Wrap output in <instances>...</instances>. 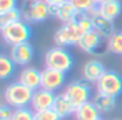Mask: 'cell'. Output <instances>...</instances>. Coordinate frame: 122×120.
<instances>
[{
  "label": "cell",
  "instance_id": "4316f807",
  "mask_svg": "<svg viewBox=\"0 0 122 120\" xmlns=\"http://www.w3.org/2000/svg\"><path fill=\"white\" fill-rule=\"evenodd\" d=\"M17 7V0H0V13H5Z\"/></svg>",
  "mask_w": 122,
  "mask_h": 120
},
{
  "label": "cell",
  "instance_id": "6da1fadb",
  "mask_svg": "<svg viewBox=\"0 0 122 120\" xmlns=\"http://www.w3.org/2000/svg\"><path fill=\"white\" fill-rule=\"evenodd\" d=\"M73 56L72 53L62 46H55L49 49L45 54V66L49 69H55L59 72L68 73L73 67Z\"/></svg>",
  "mask_w": 122,
  "mask_h": 120
},
{
  "label": "cell",
  "instance_id": "8992f818",
  "mask_svg": "<svg viewBox=\"0 0 122 120\" xmlns=\"http://www.w3.org/2000/svg\"><path fill=\"white\" fill-rule=\"evenodd\" d=\"M98 93L118 97L122 94V76L115 70H106L96 83Z\"/></svg>",
  "mask_w": 122,
  "mask_h": 120
},
{
  "label": "cell",
  "instance_id": "3957f363",
  "mask_svg": "<svg viewBox=\"0 0 122 120\" xmlns=\"http://www.w3.org/2000/svg\"><path fill=\"white\" fill-rule=\"evenodd\" d=\"M32 34H33V32H32L30 23H27L23 19L2 27V36H3L5 42L10 46L29 42Z\"/></svg>",
  "mask_w": 122,
  "mask_h": 120
},
{
  "label": "cell",
  "instance_id": "5bb4252c",
  "mask_svg": "<svg viewBox=\"0 0 122 120\" xmlns=\"http://www.w3.org/2000/svg\"><path fill=\"white\" fill-rule=\"evenodd\" d=\"M95 12L109 20H115L122 13V3L119 0H99Z\"/></svg>",
  "mask_w": 122,
  "mask_h": 120
},
{
  "label": "cell",
  "instance_id": "484cf974",
  "mask_svg": "<svg viewBox=\"0 0 122 120\" xmlns=\"http://www.w3.org/2000/svg\"><path fill=\"white\" fill-rule=\"evenodd\" d=\"M35 120H62V117L53 109H47V110L35 111Z\"/></svg>",
  "mask_w": 122,
  "mask_h": 120
},
{
  "label": "cell",
  "instance_id": "7402d4cb",
  "mask_svg": "<svg viewBox=\"0 0 122 120\" xmlns=\"http://www.w3.org/2000/svg\"><path fill=\"white\" fill-rule=\"evenodd\" d=\"M23 19V14H22V9H13V10H9V12H5V13H0V27L3 26H7L10 23H15V22H19Z\"/></svg>",
  "mask_w": 122,
  "mask_h": 120
},
{
  "label": "cell",
  "instance_id": "f546056e",
  "mask_svg": "<svg viewBox=\"0 0 122 120\" xmlns=\"http://www.w3.org/2000/svg\"><path fill=\"white\" fill-rule=\"evenodd\" d=\"M98 120H105V119H102V117H101V119H98Z\"/></svg>",
  "mask_w": 122,
  "mask_h": 120
},
{
  "label": "cell",
  "instance_id": "d6986e66",
  "mask_svg": "<svg viewBox=\"0 0 122 120\" xmlns=\"http://www.w3.org/2000/svg\"><path fill=\"white\" fill-rule=\"evenodd\" d=\"M93 103L99 109V111L103 114V113H109L111 110L115 109V106H116V97L108 96V94H102V93H96L95 97H93Z\"/></svg>",
  "mask_w": 122,
  "mask_h": 120
},
{
  "label": "cell",
  "instance_id": "83f0119b",
  "mask_svg": "<svg viewBox=\"0 0 122 120\" xmlns=\"http://www.w3.org/2000/svg\"><path fill=\"white\" fill-rule=\"evenodd\" d=\"M13 111L15 110H12V106H9L7 103L2 104V107H0V120H12Z\"/></svg>",
  "mask_w": 122,
  "mask_h": 120
},
{
  "label": "cell",
  "instance_id": "7a4b0ae2",
  "mask_svg": "<svg viewBox=\"0 0 122 120\" xmlns=\"http://www.w3.org/2000/svg\"><path fill=\"white\" fill-rule=\"evenodd\" d=\"M33 93H35V90L27 87L22 82H15V83H10L6 87V90H5V102L9 106L15 107V109L27 107L32 103Z\"/></svg>",
  "mask_w": 122,
  "mask_h": 120
},
{
  "label": "cell",
  "instance_id": "2e32d148",
  "mask_svg": "<svg viewBox=\"0 0 122 120\" xmlns=\"http://www.w3.org/2000/svg\"><path fill=\"white\" fill-rule=\"evenodd\" d=\"M19 82H22L32 90H37L42 87V72L36 67H25L20 72Z\"/></svg>",
  "mask_w": 122,
  "mask_h": 120
},
{
  "label": "cell",
  "instance_id": "7c38bea8",
  "mask_svg": "<svg viewBox=\"0 0 122 120\" xmlns=\"http://www.w3.org/2000/svg\"><path fill=\"white\" fill-rule=\"evenodd\" d=\"M79 12L76 10V7L72 5L71 0H68V2L62 3V5H57V6H50V14L52 17L60 20L62 23H69L72 22L76 14Z\"/></svg>",
  "mask_w": 122,
  "mask_h": 120
},
{
  "label": "cell",
  "instance_id": "cb8c5ba5",
  "mask_svg": "<svg viewBox=\"0 0 122 120\" xmlns=\"http://www.w3.org/2000/svg\"><path fill=\"white\" fill-rule=\"evenodd\" d=\"M72 5L76 7L78 12L81 13H92L96 10L99 0H71Z\"/></svg>",
  "mask_w": 122,
  "mask_h": 120
},
{
  "label": "cell",
  "instance_id": "9a60e30c",
  "mask_svg": "<svg viewBox=\"0 0 122 120\" xmlns=\"http://www.w3.org/2000/svg\"><path fill=\"white\" fill-rule=\"evenodd\" d=\"M92 16V23H93V30L98 32L103 39H109L116 30H115V24H113V20H109L106 17H103L102 14L93 12V13H89Z\"/></svg>",
  "mask_w": 122,
  "mask_h": 120
},
{
  "label": "cell",
  "instance_id": "ba28073f",
  "mask_svg": "<svg viewBox=\"0 0 122 120\" xmlns=\"http://www.w3.org/2000/svg\"><path fill=\"white\" fill-rule=\"evenodd\" d=\"M103 40H105V39H103L98 32L91 30V32H88V33H85V34L82 36V39H81L78 47H79L82 51L88 53V54H95V56L103 54L105 51H108V46L105 44Z\"/></svg>",
  "mask_w": 122,
  "mask_h": 120
},
{
  "label": "cell",
  "instance_id": "44dd1931",
  "mask_svg": "<svg viewBox=\"0 0 122 120\" xmlns=\"http://www.w3.org/2000/svg\"><path fill=\"white\" fill-rule=\"evenodd\" d=\"M108 51L113 54H122V30L115 32L108 40H106Z\"/></svg>",
  "mask_w": 122,
  "mask_h": 120
},
{
  "label": "cell",
  "instance_id": "52a82bcc",
  "mask_svg": "<svg viewBox=\"0 0 122 120\" xmlns=\"http://www.w3.org/2000/svg\"><path fill=\"white\" fill-rule=\"evenodd\" d=\"M65 93L71 99V102L78 107L91 100L92 87H91V83H88L85 80H73L72 83H69L66 86Z\"/></svg>",
  "mask_w": 122,
  "mask_h": 120
},
{
  "label": "cell",
  "instance_id": "ac0fdd59",
  "mask_svg": "<svg viewBox=\"0 0 122 120\" xmlns=\"http://www.w3.org/2000/svg\"><path fill=\"white\" fill-rule=\"evenodd\" d=\"M101 114L102 113L95 106L93 100H89V102L78 106L76 111H75L76 120H98V119H101Z\"/></svg>",
  "mask_w": 122,
  "mask_h": 120
},
{
  "label": "cell",
  "instance_id": "e0dca14e",
  "mask_svg": "<svg viewBox=\"0 0 122 120\" xmlns=\"http://www.w3.org/2000/svg\"><path fill=\"white\" fill-rule=\"evenodd\" d=\"M53 110L62 117H68L71 114H75L76 111V106L71 102V99L66 96V93H60V94H56V100H55V104H53Z\"/></svg>",
  "mask_w": 122,
  "mask_h": 120
},
{
  "label": "cell",
  "instance_id": "603a6c76",
  "mask_svg": "<svg viewBox=\"0 0 122 120\" xmlns=\"http://www.w3.org/2000/svg\"><path fill=\"white\" fill-rule=\"evenodd\" d=\"M72 22H75V23L81 27V30H82L83 33H88V32L93 30L92 16H91L89 13H81V12H79V13L76 14V17H75Z\"/></svg>",
  "mask_w": 122,
  "mask_h": 120
},
{
  "label": "cell",
  "instance_id": "d4e9b609",
  "mask_svg": "<svg viewBox=\"0 0 122 120\" xmlns=\"http://www.w3.org/2000/svg\"><path fill=\"white\" fill-rule=\"evenodd\" d=\"M12 120H35V110L29 109V107L15 109Z\"/></svg>",
  "mask_w": 122,
  "mask_h": 120
},
{
  "label": "cell",
  "instance_id": "30bf717a",
  "mask_svg": "<svg viewBox=\"0 0 122 120\" xmlns=\"http://www.w3.org/2000/svg\"><path fill=\"white\" fill-rule=\"evenodd\" d=\"M10 47V57L17 66H27L35 57V49L30 44V42L19 43Z\"/></svg>",
  "mask_w": 122,
  "mask_h": 120
},
{
  "label": "cell",
  "instance_id": "9c48e42d",
  "mask_svg": "<svg viewBox=\"0 0 122 120\" xmlns=\"http://www.w3.org/2000/svg\"><path fill=\"white\" fill-rule=\"evenodd\" d=\"M66 83V73L59 72L55 69L45 67L42 70V87L50 92H57L60 87Z\"/></svg>",
  "mask_w": 122,
  "mask_h": 120
},
{
  "label": "cell",
  "instance_id": "4fadbf2b",
  "mask_svg": "<svg viewBox=\"0 0 122 120\" xmlns=\"http://www.w3.org/2000/svg\"><path fill=\"white\" fill-rule=\"evenodd\" d=\"M105 72L106 69L99 60H88L82 67V77L88 83H98V80L103 76Z\"/></svg>",
  "mask_w": 122,
  "mask_h": 120
},
{
  "label": "cell",
  "instance_id": "f1b7e54d",
  "mask_svg": "<svg viewBox=\"0 0 122 120\" xmlns=\"http://www.w3.org/2000/svg\"><path fill=\"white\" fill-rule=\"evenodd\" d=\"M46 2H47L50 6H57V5H62V3L68 2V0H46Z\"/></svg>",
  "mask_w": 122,
  "mask_h": 120
},
{
  "label": "cell",
  "instance_id": "ffe728a7",
  "mask_svg": "<svg viewBox=\"0 0 122 120\" xmlns=\"http://www.w3.org/2000/svg\"><path fill=\"white\" fill-rule=\"evenodd\" d=\"M16 63L13 62V59L10 56L2 54L0 56V79L2 80H7L15 74L16 70Z\"/></svg>",
  "mask_w": 122,
  "mask_h": 120
},
{
  "label": "cell",
  "instance_id": "8fae6325",
  "mask_svg": "<svg viewBox=\"0 0 122 120\" xmlns=\"http://www.w3.org/2000/svg\"><path fill=\"white\" fill-rule=\"evenodd\" d=\"M55 100H56L55 92H50V90H46V89L40 87V89L35 90L30 106H32V109L35 111L47 110V109H53Z\"/></svg>",
  "mask_w": 122,
  "mask_h": 120
},
{
  "label": "cell",
  "instance_id": "5b68a950",
  "mask_svg": "<svg viewBox=\"0 0 122 120\" xmlns=\"http://www.w3.org/2000/svg\"><path fill=\"white\" fill-rule=\"evenodd\" d=\"M22 14L27 23H42L52 16L50 5L46 0H27L22 7Z\"/></svg>",
  "mask_w": 122,
  "mask_h": 120
},
{
  "label": "cell",
  "instance_id": "277c9868",
  "mask_svg": "<svg viewBox=\"0 0 122 120\" xmlns=\"http://www.w3.org/2000/svg\"><path fill=\"white\" fill-rule=\"evenodd\" d=\"M83 34L85 33L81 30V27L75 22H69V23H63L55 32L53 42L56 46H62V47L78 46Z\"/></svg>",
  "mask_w": 122,
  "mask_h": 120
}]
</instances>
